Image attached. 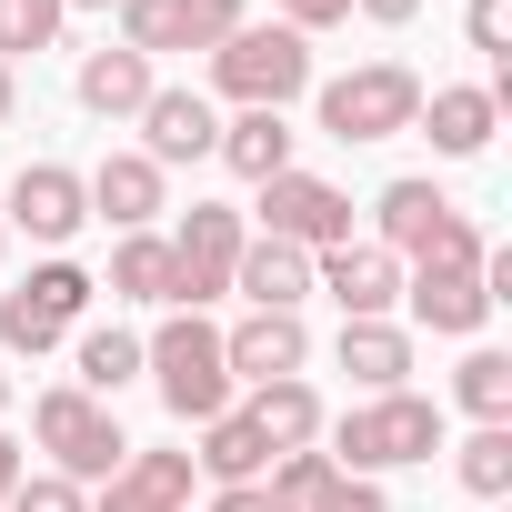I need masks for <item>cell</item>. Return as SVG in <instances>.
I'll use <instances>...</instances> for the list:
<instances>
[{
	"label": "cell",
	"instance_id": "24",
	"mask_svg": "<svg viewBox=\"0 0 512 512\" xmlns=\"http://www.w3.org/2000/svg\"><path fill=\"white\" fill-rule=\"evenodd\" d=\"M91 292H101V282H91V272L71 262V251H51V262H31V282H21L11 302H21L31 322H51V332H81V312H91Z\"/></svg>",
	"mask_w": 512,
	"mask_h": 512
},
{
	"label": "cell",
	"instance_id": "10",
	"mask_svg": "<svg viewBox=\"0 0 512 512\" xmlns=\"http://www.w3.org/2000/svg\"><path fill=\"white\" fill-rule=\"evenodd\" d=\"M312 292H332L342 322H392V302H402V262H392L382 241H332V251H312Z\"/></svg>",
	"mask_w": 512,
	"mask_h": 512
},
{
	"label": "cell",
	"instance_id": "7",
	"mask_svg": "<svg viewBox=\"0 0 512 512\" xmlns=\"http://www.w3.org/2000/svg\"><path fill=\"white\" fill-rule=\"evenodd\" d=\"M251 11L241 0H121V51L161 61V51H221Z\"/></svg>",
	"mask_w": 512,
	"mask_h": 512
},
{
	"label": "cell",
	"instance_id": "40",
	"mask_svg": "<svg viewBox=\"0 0 512 512\" xmlns=\"http://www.w3.org/2000/svg\"><path fill=\"white\" fill-rule=\"evenodd\" d=\"M0 412H11V372H0Z\"/></svg>",
	"mask_w": 512,
	"mask_h": 512
},
{
	"label": "cell",
	"instance_id": "42",
	"mask_svg": "<svg viewBox=\"0 0 512 512\" xmlns=\"http://www.w3.org/2000/svg\"><path fill=\"white\" fill-rule=\"evenodd\" d=\"M492 512H502V502H492Z\"/></svg>",
	"mask_w": 512,
	"mask_h": 512
},
{
	"label": "cell",
	"instance_id": "15",
	"mask_svg": "<svg viewBox=\"0 0 512 512\" xmlns=\"http://www.w3.org/2000/svg\"><path fill=\"white\" fill-rule=\"evenodd\" d=\"M442 221H452V191H442V181H422V171H402V181H382V191H372V241L392 251V262H422Z\"/></svg>",
	"mask_w": 512,
	"mask_h": 512
},
{
	"label": "cell",
	"instance_id": "27",
	"mask_svg": "<svg viewBox=\"0 0 512 512\" xmlns=\"http://www.w3.org/2000/svg\"><path fill=\"white\" fill-rule=\"evenodd\" d=\"M452 452V482L472 492V502H502L512 492V422H472L462 442H442Z\"/></svg>",
	"mask_w": 512,
	"mask_h": 512
},
{
	"label": "cell",
	"instance_id": "3",
	"mask_svg": "<svg viewBox=\"0 0 512 512\" xmlns=\"http://www.w3.org/2000/svg\"><path fill=\"white\" fill-rule=\"evenodd\" d=\"M211 91L241 101V111H292L312 91V41L282 31V21H241L221 51H211Z\"/></svg>",
	"mask_w": 512,
	"mask_h": 512
},
{
	"label": "cell",
	"instance_id": "13",
	"mask_svg": "<svg viewBox=\"0 0 512 512\" xmlns=\"http://www.w3.org/2000/svg\"><path fill=\"white\" fill-rule=\"evenodd\" d=\"M81 191H91V221H111V231H151L171 211V171L141 151H101V171H81Z\"/></svg>",
	"mask_w": 512,
	"mask_h": 512
},
{
	"label": "cell",
	"instance_id": "14",
	"mask_svg": "<svg viewBox=\"0 0 512 512\" xmlns=\"http://www.w3.org/2000/svg\"><path fill=\"white\" fill-rule=\"evenodd\" d=\"M221 362H231V382H292L302 362H312V332H302V312H251V322H231L221 332Z\"/></svg>",
	"mask_w": 512,
	"mask_h": 512
},
{
	"label": "cell",
	"instance_id": "39",
	"mask_svg": "<svg viewBox=\"0 0 512 512\" xmlns=\"http://www.w3.org/2000/svg\"><path fill=\"white\" fill-rule=\"evenodd\" d=\"M61 11H121V0H61Z\"/></svg>",
	"mask_w": 512,
	"mask_h": 512
},
{
	"label": "cell",
	"instance_id": "19",
	"mask_svg": "<svg viewBox=\"0 0 512 512\" xmlns=\"http://www.w3.org/2000/svg\"><path fill=\"white\" fill-rule=\"evenodd\" d=\"M231 292L251 302V312H302L312 302V251H292V241H241V272H231Z\"/></svg>",
	"mask_w": 512,
	"mask_h": 512
},
{
	"label": "cell",
	"instance_id": "8",
	"mask_svg": "<svg viewBox=\"0 0 512 512\" xmlns=\"http://www.w3.org/2000/svg\"><path fill=\"white\" fill-rule=\"evenodd\" d=\"M81 221H91V191H81L71 161H31L11 191H0V231H31L41 251H71Z\"/></svg>",
	"mask_w": 512,
	"mask_h": 512
},
{
	"label": "cell",
	"instance_id": "18",
	"mask_svg": "<svg viewBox=\"0 0 512 512\" xmlns=\"http://www.w3.org/2000/svg\"><path fill=\"white\" fill-rule=\"evenodd\" d=\"M101 512H191V452H121V472L101 482Z\"/></svg>",
	"mask_w": 512,
	"mask_h": 512
},
{
	"label": "cell",
	"instance_id": "12",
	"mask_svg": "<svg viewBox=\"0 0 512 512\" xmlns=\"http://www.w3.org/2000/svg\"><path fill=\"white\" fill-rule=\"evenodd\" d=\"M211 141H221V111H211V91H181V81H161V91L141 101V161L181 171V161H211Z\"/></svg>",
	"mask_w": 512,
	"mask_h": 512
},
{
	"label": "cell",
	"instance_id": "38",
	"mask_svg": "<svg viewBox=\"0 0 512 512\" xmlns=\"http://www.w3.org/2000/svg\"><path fill=\"white\" fill-rule=\"evenodd\" d=\"M11 111H21V71H11V61H0V121H11Z\"/></svg>",
	"mask_w": 512,
	"mask_h": 512
},
{
	"label": "cell",
	"instance_id": "22",
	"mask_svg": "<svg viewBox=\"0 0 512 512\" xmlns=\"http://www.w3.org/2000/svg\"><path fill=\"white\" fill-rule=\"evenodd\" d=\"M241 412H251V432H262L272 452H312V442H322V422H332V412H322V392H312L302 372H292V382H262Z\"/></svg>",
	"mask_w": 512,
	"mask_h": 512
},
{
	"label": "cell",
	"instance_id": "25",
	"mask_svg": "<svg viewBox=\"0 0 512 512\" xmlns=\"http://www.w3.org/2000/svg\"><path fill=\"white\" fill-rule=\"evenodd\" d=\"M191 472H211V482H262V472H272V442L251 432V412L231 402L221 422H201V452H191Z\"/></svg>",
	"mask_w": 512,
	"mask_h": 512
},
{
	"label": "cell",
	"instance_id": "4",
	"mask_svg": "<svg viewBox=\"0 0 512 512\" xmlns=\"http://www.w3.org/2000/svg\"><path fill=\"white\" fill-rule=\"evenodd\" d=\"M31 442L51 452V472H61V482H111V472H121V452H131L121 412H111V402H91L81 382H51V392L31 402Z\"/></svg>",
	"mask_w": 512,
	"mask_h": 512
},
{
	"label": "cell",
	"instance_id": "41",
	"mask_svg": "<svg viewBox=\"0 0 512 512\" xmlns=\"http://www.w3.org/2000/svg\"><path fill=\"white\" fill-rule=\"evenodd\" d=\"M0 251H11V231H0Z\"/></svg>",
	"mask_w": 512,
	"mask_h": 512
},
{
	"label": "cell",
	"instance_id": "26",
	"mask_svg": "<svg viewBox=\"0 0 512 512\" xmlns=\"http://www.w3.org/2000/svg\"><path fill=\"white\" fill-rule=\"evenodd\" d=\"M101 292H111V302H161V312H171V241H161V231H121Z\"/></svg>",
	"mask_w": 512,
	"mask_h": 512
},
{
	"label": "cell",
	"instance_id": "20",
	"mask_svg": "<svg viewBox=\"0 0 512 512\" xmlns=\"http://www.w3.org/2000/svg\"><path fill=\"white\" fill-rule=\"evenodd\" d=\"M332 362L362 382V402H372V392H412V332H402V322H342Z\"/></svg>",
	"mask_w": 512,
	"mask_h": 512
},
{
	"label": "cell",
	"instance_id": "31",
	"mask_svg": "<svg viewBox=\"0 0 512 512\" xmlns=\"http://www.w3.org/2000/svg\"><path fill=\"white\" fill-rule=\"evenodd\" d=\"M462 41H472L492 71H512V0H472V11H462Z\"/></svg>",
	"mask_w": 512,
	"mask_h": 512
},
{
	"label": "cell",
	"instance_id": "5",
	"mask_svg": "<svg viewBox=\"0 0 512 512\" xmlns=\"http://www.w3.org/2000/svg\"><path fill=\"white\" fill-rule=\"evenodd\" d=\"M312 101H322V131H332L342 151H362V141H402L412 111H422V71H412V61H362V71L322 81Z\"/></svg>",
	"mask_w": 512,
	"mask_h": 512
},
{
	"label": "cell",
	"instance_id": "36",
	"mask_svg": "<svg viewBox=\"0 0 512 512\" xmlns=\"http://www.w3.org/2000/svg\"><path fill=\"white\" fill-rule=\"evenodd\" d=\"M211 512H272V502H262V482H221V492H211Z\"/></svg>",
	"mask_w": 512,
	"mask_h": 512
},
{
	"label": "cell",
	"instance_id": "37",
	"mask_svg": "<svg viewBox=\"0 0 512 512\" xmlns=\"http://www.w3.org/2000/svg\"><path fill=\"white\" fill-rule=\"evenodd\" d=\"M21 472H31V452H21L11 432H0V502H11V482H21Z\"/></svg>",
	"mask_w": 512,
	"mask_h": 512
},
{
	"label": "cell",
	"instance_id": "33",
	"mask_svg": "<svg viewBox=\"0 0 512 512\" xmlns=\"http://www.w3.org/2000/svg\"><path fill=\"white\" fill-rule=\"evenodd\" d=\"M272 21L312 41V31H342V21H352V0H272Z\"/></svg>",
	"mask_w": 512,
	"mask_h": 512
},
{
	"label": "cell",
	"instance_id": "23",
	"mask_svg": "<svg viewBox=\"0 0 512 512\" xmlns=\"http://www.w3.org/2000/svg\"><path fill=\"white\" fill-rule=\"evenodd\" d=\"M71 382H81L91 402H121V382H141V332L81 322V332H71Z\"/></svg>",
	"mask_w": 512,
	"mask_h": 512
},
{
	"label": "cell",
	"instance_id": "32",
	"mask_svg": "<svg viewBox=\"0 0 512 512\" xmlns=\"http://www.w3.org/2000/svg\"><path fill=\"white\" fill-rule=\"evenodd\" d=\"M0 512H91V492H81V482H61V472H21Z\"/></svg>",
	"mask_w": 512,
	"mask_h": 512
},
{
	"label": "cell",
	"instance_id": "21",
	"mask_svg": "<svg viewBox=\"0 0 512 512\" xmlns=\"http://www.w3.org/2000/svg\"><path fill=\"white\" fill-rule=\"evenodd\" d=\"M211 161H221L231 181L262 191L272 171H292V121H282V111H231V121H221V141H211Z\"/></svg>",
	"mask_w": 512,
	"mask_h": 512
},
{
	"label": "cell",
	"instance_id": "6",
	"mask_svg": "<svg viewBox=\"0 0 512 512\" xmlns=\"http://www.w3.org/2000/svg\"><path fill=\"white\" fill-rule=\"evenodd\" d=\"M241 241H251V221H241L231 201H191V211H181V231H171V312H211V302L231 292Z\"/></svg>",
	"mask_w": 512,
	"mask_h": 512
},
{
	"label": "cell",
	"instance_id": "9",
	"mask_svg": "<svg viewBox=\"0 0 512 512\" xmlns=\"http://www.w3.org/2000/svg\"><path fill=\"white\" fill-rule=\"evenodd\" d=\"M262 231L272 241H292V251H332V241H352V201L322 181V171H272L262 181Z\"/></svg>",
	"mask_w": 512,
	"mask_h": 512
},
{
	"label": "cell",
	"instance_id": "34",
	"mask_svg": "<svg viewBox=\"0 0 512 512\" xmlns=\"http://www.w3.org/2000/svg\"><path fill=\"white\" fill-rule=\"evenodd\" d=\"M322 512H392V492H382V482H352V472H342V482L322 492Z\"/></svg>",
	"mask_w": 512,
	"mask_h": 512
},
{
	"label": "cell",
	"instance_id": "2",
	"mask_svg": "<svg viewBox=\"0 0 512 512\" xmlns=\"http://www.w3.org/2000/svg\"><path fill=\"white\" fill-rule=\"evenodd\" d=\"M141 372L161 382V402H171V422H221L231 412V362H221V322H201V312H171L151 342H141Z\"/></svg>",
	"mask_w": 512,
	"mask_h": 512
},
{
	"label": "cell",
	"instance_id": "29",
	"mask_svg": "<svg viewBox=\"0 0 512 512\" xmlns=\"http://www.w3.org/2000/svg\"><path fill=\"white\" fill-rule=\"evenodd\" d=\"M342 472H332V452L312 442V452H272V472H262V502L272 512H322V492H332Z\"/></svg>",
	"mask_w": 512,
	"mask_h": 512
},
{
	"label": "cell",
	"instance_id": "35",
	"mask_svg": "<svg viewBox=\"0 0 512 512\" xmlns=\"http://www.w3.org/2000/svg\"><path fill=\"white\" fill-rule=\"evenodd\" d=\"M352 11H362V21H382V31H402V21H422V11H432V0H352Z\"/></svg>",
	"mask_w": 512,
	"mask_h": 512
},
{
	"label": "cell",
	"instance_id": "17",
	"mask_svg": "<svg viewBox=\"0 0 512 512\" xmlns=\"http://www.w3.org/2000/svg\"><path fill=\"white\" fill-rule=\"evenodd\" d=\"M71 91H81V111H91V121H141V101L161 91V71H151L141 51H121V41H101V51H81V71H71Z\"/></svg>",
	"mask_w": 512,
	"mask_h": 512
},
{
	"label": "cell",
	"instance_id": "16",
	"mask_svg": "<svg viewBox=\"0 0 512 512\" xmlns=\"http://www.w3.org/2000/svg\"><path fill=\"white\" fill-rule=\"evenodd\" d=\"M402 302H412V322H402V332H442V342H472V332L492 322L482 272H442V262H422V272L402 282Z\"/></svg>",
	"mask_w": 512,
	"mask_h": 512
},
{
	"label": "cell",
	"instance_id": "1",
	"mask_svg": "<svg viewBox=\"0 0 512 512\" xmlns=\"http://www.w3.org/2000/svg\"><path fill=\"white\" fill-rule=\"evenodd\" d=\"M322 432H332V472H352V482H382V472H402V462H432V452L452 442L442 402H422V392H372V402H352V412L322 422Z\"/></svg>",
	"mask_w": 512,
	"mask_h": 512
},
{
	"label": "cell",
	"instance_id": "28",
	"mask_svg": "<svg viewBox=\"0 0 512 512\" xmlns=\"http://www.w3.org/2000/svg\"><path fill=\"white\" fill-rule=\"evenodd\" d=\"M452 402H462L472 422H512V352L472 342V352H462V372H452Z\"/></svg>",
	"mask_w": 512,
	"mask_h": 512
},
{
	"label": "cell",
	"instance_id": "30",
	"mask_svg": "<svg viewBox=\"0 0 512 512\" xmlns=\"http://www.w3.org/2000/svg\"><path fill=\"white\" fill-rule=\"evenodd\" d=\"M61 21H71L61 0H0V61H11V71L41 61V51L61 41Z\"/></svg>",
	"mask_w": 512,
	"mask_h": 512
},
{
	"label": "cell",
	"instance_id": "11",
	"mask_svg": "<svg viewBox=\"0 0 512 512\" xmlns=\"http://www.w3.org/2000/svg\"><path fill=\"white\" fill-rule=\"evenodd\" d=\"M412 131L432 141V161H482V151H492V131H502V101H492L482 81H442V91H422Z\"/></svg>",
	"mask_w": 512,
	"mask_h": 512
}]
</instances>
